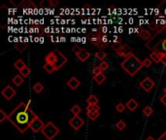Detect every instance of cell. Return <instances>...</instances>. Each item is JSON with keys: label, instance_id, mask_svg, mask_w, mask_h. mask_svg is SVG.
I'll return each mask as SVG.
<instances>
[{"label": "cell", "instance_id": "27", "mask_svg": "<svg viewBox=\"0 0 166 140\" xmlns=\"http://www.w3.org/2000/svg\"><path fill=\"white\" fill-rule=\"evenodd\" d=\"M81 112H82V109H81V107H80L78 104L74 105V106L71 108V113L74 116H79V114Z\"/></svg>", "mask_w": 166, "mask_h": 140}, {"label": "cell", "instance_id": "14", "mask_svg": "<svg viewBox=\"0 0 166 140\" xmlns=\"http://www.w3.org/2000/svg\"><path fill=\"white\" fill-rule=\"evenodd\" d=\"M139 36H140L141 39L148 42L152 38L151 32H150L148 29H145V28H140V30H139Z\"/></svg>", "mask_w": 166, "mask_h": 140}, {"label": "cell", "instance_id": "21", "mask_svg": "<svg viewBox=\"0 0 166 140\" xmlns=\"http://www.w3.org/2000/svg\"><path fill=\"white\" fill-rule=\"evenodd\" d=\"M93 80H94L96 83L98 84V85H101V84H103L104 82L106 80V76L104 75L103 73L101 74H98V75H95L94 77H93Z\"/></svg>", "mask_w": 166, "mask_h": 140}, {"label": "cell", "instance_id": "17", "mask_svg": "<svg viewBox=\"0 0 166 140\" xmlns=\"http://www.w3.org/2000/svg\"><path fill=\"white\" fill-rule=\"evenodd\" d=\"M23 81H25V78H23V76L20 75V74H18V75L14 76V78L12 79L13 84L16 85L17 87H20L21 84L23 83Z\"/></svg>", "mask_w": 166, "mask_h": 140}, {"label": "cell", "instance_id": "10", "mask_svg": "<svg viewBox=\"0 0 166 140\" xmlns=\"http://www.w3.org/2000/svg\"><path fill=\"white\" fill-rule=\"evenodd\" d=\"M16 94H17V92H16L15 89H13L11 86H9V85L5 87V88L2 89V92H1V94L7 100H11V99H12L13 97L16 96Z\"/></svg>", "mask_w": 166, "mask_h": 140}, {"label": "cell", "instance_id": "40", "mask_svg": "<svg viewBox=\"0 0 166 140\" xmlns=\"http://www.w3.org/2000/svg\"><path fill=\"white\" fill-rule=\"evenodd\" d=\"M160 101H161V103L166 106V94H163V96L160 97Z\"/></svg>", "mask_w": 166, "mask_h": 140}, {"label": "cell", "instance_id": "9", "mask_svg": "<svg viewBox=\"0 0 166 140\" xmlns=\"http://www.w3.org/2000/svg\"><path fill=\"white\" fill-rule=\"evenodd\" d=\"M140 87L144 89L145 92H151L154 87V82L152 80L150 77H146L144 80L140 82Z\"/></svg>", "mask_w": 166, "mask_h": 140}, {"label": "cell", "instance_id": "1", "mask_svg": "<svg viewBox=\"0 0 166 140\" xmlns=\"http://www.w3.org/2000/svg\"><path fill=\"white\" fill-rule=\"evenodd\" d=\"M31 100H28L27 103L20 102L12 112L8 115V121L20 131V133H25L26 129L29 128L30 124L36 115L31 110Z\"/></svg>", "mask_w": 166, "mask_h": 140}, {"label": "cell", "instance_id": "18", "mask_svg": "<svg viewBox=\"0 0 166 140\" xmlns=\"http://www.w3.org/2000/svg\"><path fill=\"white\" fill-rule=\"evenodd\" d=\"M27 46L28 44L26 43V42H18V43L15 45V48L20 53H23V51H25V50L27 49Z\"/></svg>", "mask_w": 166, "mask_h": 140}, {"label": "cell", "instance_id": "25", "mask_svg": "<svg viewBox=\"0 0 166 140\" xmlns=\"http://www.w3.org/2000/svg\"><path fill=\"white\" fill-rule=\"evenodd\" d=\"M95 57H96V59H99L100 61H104V59L107 57V54L104 51H98V52H96Z\"/></svg>", "mask_w": 166, "mask_h": 140}, {"label": "cell", "instance_id": "19", "mask_svg": "<svg viewBox=\"0 0 166 140\" xmlns=\"http://www.w3.org/2000/svg\"><path fill=\"white\" fill-rule=\"evenodd\" d=\"M87 105H92V106L98 105V98L96 97V96H94V94H90L87 99Z\"/></svg>", "mask_w": 166, "mask_h": 140}, {"label": "cell", "instance_id": "6", "mask_svg": "<svg viewBox=\"0 0 166 140\" xmlns=\"http://www.w3.org/2000/svg\"><path fill=\"white\" fill-rule=\"evenodd\" d=\"M44 126H45V124L43 123V121L38 117V116H36V117L34 118V120L31 122L29 128L32 130V132L38 133L39 131H42V129Z\"/></svg>", "mask_w": 166, "mask_h": 140}, {"label": "cell", "instance_id": "4", "mask_svg": "<svg viewBox=\"0 0 166 140\" xmlns=\"http://www.w3.org/2000/svg\"><path fill=\"white\" fill-rule=\"evenodd\" d=\"M87 39L90 42V44L95 46L96 48L100 49V51L105 49L108 45V37L102 33V31H98L96 29H92V32L87 34Z\"/></svg>", "mask_w": 166, "mask_h": 140}, {"label": "cell", "instance_id": "36", "mask_svg": "<svg viewBox=\"0 0 166 140\" xmlns=\"http://www.w3.org/2000/svg\"><path fill=\"white\" fill-rule=\"evenodd\" d=\"M7 118H8V115L6 114V113H5L2 109L0 110V123H2L4 120H6Z\"/></svg>", "mask_w": 166, "mask_h": 140}, {"label": "cell", "instance_id": "12", "mask_svg": "<svg viewBox=\"0 0 166 140\" xmlns=\"http://www.w3.org/2000/svg\"><path fill=\"white\" fill-rule=\"evenodd\" d=\"M76 55H77V57H78V59L81 60L82 62H85V60H87L90 57V53L88 52L87 50H85V49L83 48Z\"/></svg>", "mask_w": 166, "mask_h": 140}, {"label": "cell", "instance_id": "31", "mask_svg": "<svg viewBox=\"0 0 166 140\" xmlns=\"http://www.w3.org/2000/svg\"><path fill=\"white\" fill-rule=\"evenodd\" d=\"M116 126H117V128L119 129V130H124V129L126 128V124H125L124 121L120 120L119 122L116 124Z\"/></svg>", "mask_w": 166, "mask_h": 140}, {"label": "cell", "instance_id": "20", "mask_svg": "<svg viewBox=\"0 0 166 140\" xmlns=\"http://www.w3.org/2000/svg\"><path fill=\"white\" fill-rule=\"evenodd\" d=\"M25 66H26V64L23 59H18L17 61L14 63V67L18 71H21Z\"/></svg>", "mask_w": 166, "mask_h": 140}, {"label": "cell", "instance_id": "23", "mask_svg": "<svg viewBox=\"0 0 166 140\" xmlns=\"http://www.w3.org/2000/svg\"><path fill=\"white\" fill-rule=\"evenodd\" d=\"M122 46H124V44L122 43V41L120 40H115L114 43L112 44V49L116 52H119L120 50L122 48Z\"/></svg>", "mask_w": 166, "mask_h": 140}, {"label": "cell", "instance_id": "35", "mask_svg": "<svg viewBox=\"0 0 166 140\" xmlns=\"http://www.w3.org/2000/svg\"><path fill=\"white\" fill-rule=\"evenodd\" d=\"M143 66H145V67H150L152 65V60L151 59H149V57H146L145 59L143 60Z\"/></svg>", "mask_w": 166, "mask_h": 140}, {"label": "cell", "instance_id": "24", "mask_svg": "<svg viewBox=\"0 0 166 140\" xmlns=\"http://www.w3.org/2000/svg\"><path fill=\"white\" fill-rule=\"evenodd\" d=\"M43 68H44V70L49 74H52L53 72H55V66H53V64H51V63H45Z\"/></svg>", "mask_w": 166, "mask_h": 140}, {"label": "cell", "instance_id": "32", "mask_svg": "<svg viewBox=\"0 0 166 140\" xmlns=\"http://www.w3.org/2000/svg\"><path fill=\"white\" fill-rule=\"evenodd\" d=\"M40 6L42 8H44V9H46V8H51L52 5H51L50 0H43V1L40 2Z\"/></svg>", "mask_w": 166, "mask_h": 140}, {"label": "cell", "instance_id": "22", "mask_svg": "<svg viewBox=\"0 0 166 140\" xmlns=\"http://www.w3.org/2000/svg\"><path fill=\"white\" fill-rule=\"evenodd\" d=\"M87 115L90 121H95L99 117L100 113H99V111H90V112H87Z\"/></svg>", "mask_w": 166, "mask_h": 140}, {"label": "cell", "instance_id": "44", "mask_svg": "<svg viewBox=\"0 0 166 140\" xmlns=\"http://www.w3.org/2000/svg\"><path fill=\"white\" fill-rule=\"evenodd\" d=\"M163 92H164V94H166V87L164 88V89H163Z\"/></svg>", "mask_w": 166, "mask_h": 140}, {"label": "cell", "instance_id": "28", "mask_svg": "<svg viewBox=\"0 0 166 140\" xmlns=\"http://www.w3.org/2000/svg\"><path fill=\"white\" fill-rule=\"evenodd\" d=\"M30 73H31V69L28 66H25L23 70L20 71V74L21 76H23V78H25V77H27V76H29V75H30Z\"/></svg>", "mask_w": 166, "mask_h": 140}, {"label": "cell", "instance_id": "3", "mask_svg": "<svg viewBox=\"0 0 166 140\" xmlns=\"http://www.w3.org/2000/svg\"><path fill=\"white\" fill-rule=\"evenodd\" d=\"M120 66L130 76H135L138 71L143 67V62L134 54H132L120 63Z\"/></svg>", "mask_w": 166, "mask_h": 140}, {"label": "cell", "instance_id": "2", "mask_svg": "<svg viewBox=\"0 0 166 140\" xmlns=\"http://www.w3.org/2000/svg\"><path fill=\"white\" fill-rule=\"evenodd\" d=\"M146 46L152 52L166 53V26L156 31L154 36L146 44Z\"/></svg>", "mask_w": 166, "mask_h": 140}, {"label": "cell", "instance_id": "5", "mask_svg": "<svg viewBox=\"0 0 166 140\" xmlns=\"http://www.w3.org/2000/svg\"><path fill=\"white\" fill-rule=\"evenodd\" d=\"M41 132L48 140H53L59 133V128L53 122H48L46 125H45L44 128H43Z\"/></svg>", "mask_w": 166, "mask_h": 140}, {"label": "cell", "instance_id": "41", "mask_svg": "<svg viewBox=\"0 0 166 140\" xmlns=\"http://www.w3.org/2000/svg\"><path fill=\"white\" fill-rule=\"evenodd\" d=\"M157 140H166V130L158 137V139H157Z\"/></svg>", "mask_w": 166, "mask_h": 140}, {"label": "cell", "instance_id": "29", "mask_svg": "<svg viewBox=\"0 0 166 140\" xmlns=\"http://www.w3.org/2000/svg\"><path fill=\"white\" fill-rule=\"evenodd\" d=\"M44 89V86L42 85L41 83H36L35 85L33 86V91L36 92V94H40L41 92H43Z\"/></svg>", "mask_w": 166, "mask_h": 140}, {"label": "cell", "instance_id": "7", "mask_svg": "<svg viewBox=\"0 0 166 140\" xmlns=\"http://www.w3.org/2000/svg\"><path fill=\"white\" fill-rule=\"evenodd\" d=\"M57 60H55V63L53 64V66H55V71L59 70L60 68L62 67L66 62H67V57H66L61 52L58 51V50H57Z\"/></svg>", "mask_w": 166, "mask_h": 140}, {"label": "cell", "instance_id": "26", "mask_svg": "<svg viewBox=\"0 0 166 140\" xmlns=\"http://www.w3.org/2000/svg\"><path fill=\"white\" fill-rule=\"evenodd\" d=\"M143 114L146 116V117H150V116H152L154 114V109H152V106H146L145 108L143 109Z\"/></svg>", "mask_w": 166, "mask_h": 140}, {"label": "cell", "instance_id": "11", "mask_svg": "<svg viewBox=\"0 0 166 140\" xmlns=\"http://www.w3.org/2000/svg\"><path fill=\"white\" fill-rule=\"evenodd\" d=\"M132 50H131L129 47L127 46V45L124 44V46H122V48L120 50L119 52H117V55H119L120 57H124V59H127L129 55H132Z\"/></svg>", "mask_w": 166, "mask_h": 140}, {"label": "cell", "instance_id": "42", "mask_svg": "<svg viewBox=\"0 0 166 140\" xmlns=\"http://www.w3.org/2000/svg\"><path fill=\"white\" fill-rule=\"evenodd\" d=\"M11 2H12V3H13V4H14L16 7H18V6H20V4L25 3V2H23V1H21V2H15V1H14V0H11Z\"/></svg>", "mask_w": 166, "mask_h": 140}, {"label": "cell", "instance_id": "33", "mask_svg": "<svg viewBox=\"0 0 166 140\" xmlns=\"http://www.w3.org/2000/svg\"><path fill=\"white\" fill-rule=\"evenodd\" d=\"M125 105L124 104H122V102H120V103H117V105H116V109H117V111L119 113H122L124 111V109H125Z\"/></svg>", "mask_w": 166, "mask_h": 140}, {"label": "cell", "instance_id": "34", "mask_svg": "<svg viewBox=\"0 0 166 140\" xmlns=\"http://www.w3.org/2000/svg\"><path fill=\"white\" fill-rule=\"evenodd\" d=\"M98 66L100 67V69L102 70V71H105V70H107L109 68V63L104 60V61H101L100 62V64H99Z\"/></svg>", "mask_w": 166, "mask_h": 140}, {"label": "cell", "instance_id": "38", "mask_svg": "<svg viewBox=\"0 0 166 140\" xmlns=\"http://www.w3.org/2000/svg\"><path fill=\"white\" fill-rule=\"evenodd\" d=\"M82 49L83 48H82V47H80V46H75V47H73V52L77 55L80 51H81Z\"/></svg>", "mask_w": 166, "mask_h": 140}, {"label": "cell", "instance_id": "43", "mask_svg": "<svg viewBox=\"0 0 166 140\" xmlns=\"http://www.w3.org/2000/svg\"><path fill=\"white\" fill-rule=\"evenodd\" d=\"M145 140H156V139H154L152 136H148V137H147V138H146Z\"/></svg>", "mask_w": 166, "mask_h": 140}, {"label": "cell", "instance_id": "39", "mask_svg": "<svg viewBox=\"0 0 166 140\" xmlns=\"http://www.w3.org/2000/svg\"><path fill=\"white\" fill-rule=\"evenodd\" d=\"M50 1H51V5H52V7H55L59 4V1H58V0H50Z\"/></svg>", "mask_w": 166, "mask_h": 140}, {"label": "cell", "instance_id": "8", "mask_svg": "<svg viewBox=\"0 0 166 140\" xmlns=\"http://www.w3.org/2000/svg\"><path fill=\"white\" fill-rule=\"evenodd\" d=\"M69 125L73 128L75 130H79L83 126L85 125V121L80 116H74L73 118L69 120Z\"/></svg>", "mask_w": 166, "mask_h": 140}, {"label": "cell", "instance_id": "30", "mask_svg": "<svg viewBox=\"0 0 166 140\" xmlns=\"http://www.w3.org/2000/svg\"><path fill=\"white\" fill-rule=\"evenodd\" d=\"M150 57H151L150 59H151L154 62H156V63L160 62V57H158V55H157L156 52H152L151 55H150Z\"/></svg>", "mask_w": 166, "mask_h": 140}, {"label": "cell", "instance_id": "13", "mask_svg": "<svg viewBox=\"0 0 166 140\" xmlns=\"http://www.w3.org/2000/svg\"><path fill=\"white\" fill-rule=\"evenodd\" d=\"M57 50H55V51L53 52H50L49 54L46 55V57H45V60H46V63H51V64H55V60H57Z\"/></svg>", "mask_w": 166, "mask_h": 140}, {"label": "cell", "instance_id": "15", "mask_svg": "<svg viewBox=\"0 0 166 140\" xmlns=\"http://www.w3.org/2000/svg\"><path fill=\"white\" fill-rule=\"evenodd\" d=\"M80 85H81V82H80L76 77H72L70 78V80L67 82V86L70 88L71 89H78Z\"/></svg>", "mask_w": 166, "mask_h": 140}, {"label": "cell", "instance_id": "37", "mask_svg": "<svg viewBox=\"0 0 166 140\" xmlns=\"http://www.w3.org/2000/svg\"><path fill=\"white\" fill-rule=\"evenodd\" d=\"M102 72H103V71L100 69V67H99V66H95L92 69V74H94V76L95 75H98V74H101Z\"/></svg>", "mask_w": 166, "mask_h": 140}, {"label": "cell", "instance_id": "16", "mask_svg": "<svg viewBox=\"0 0 166 140\" xmlns=\"http://www.w3.org/2000/svg\"><path fill=\"white\" fill-rule=\"evenodd\" d=\"M125 106H126L127 109H129L131 112H133V111L136 110V108L138 107V102L136 101L134 98H131L127 101V103Z\"/></svg>", "mask_w": 166, "mask_h": 140}]
</instances>
